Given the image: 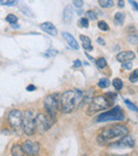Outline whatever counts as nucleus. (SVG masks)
Wrapping results in <instances>:
<instances>
[{"label": "nucleus", "mask_w": 138, "mask_h": 156, "mask_svg": "<svg viewBox=\"0 0 138 156\" xmlns=\"http://www.w3.org/2000/svg\"><path fill=\"white\" fill-rule=\"evenodd\" d=\"M82 96L83 93L80 89L64 91L60 96V106L63 113L69 114L73 112V109L78 107L79 104H80Z\"/></svg>", "instance_id": "obj_2"}, {"label": "nucleus", "mask_w": 138, "mask_h": 156, "mask_svg": "<svg viewBox=\"0 0 138 156\" xmlns=\"http://www.w3.org/2000/svg\"><path fill=\"white\" fill-rule=\"evenodd\" d=\"M55 122V117H52L49 114L39 113L35 117V126L39 132H46L52 126Z\"/></svg>", "instance_id": "obj_7"}, {"label": "nucleus", "mask_w": 138, "mask_h": 156, "mask_svg": "<svg viewBox=\"0 0 138 156\" xmlns=\"http://www.w3.org/2000/svg\"><path fill=\"white\" fill-rule=\"evenodd\" d=\"M111 84H113V86L115 87L116 90H121L122 87H123V82H122V80H121V79H119V78L114 79Z\"/></svg>", "instance_id": "obj_21"}, {"label": "nucleus", "mask_w": 138, "mask_h": 156, "mask_svg": "<svg viewBox=\"0 0 138 156\" xmlns=\"http://www.w3.org/2000/svg\"><path fill=\"white\" fill-rule=\"evenodd\" d=\"M122 68H123L124 70H131L133 68L132 62H123L122 63Z\"/></svg>", "instance_id": "obj_33"}, {"label": "nucleus", "mask_w": 138, "mask_h": 156, "mask_svg": "<svg viewBox=\"0 0 138 156\" xmlns=\"http://www.w3.org/2000/svg\"><path fill=\"white\" fill-rule=\"evenodd\" d=\"M41 29L47 34L51 35V36H56L58 35V29L50 21H46V23H41Z\"/></svg>", "instance_id": "obj_12"}, {"label": "nucleus", "mask_w": 138, "mask_h": 156, "mask_svg": "<svg viewBox=\"0 0 138 156\" xmlns=\"http://www.w3.org/2000/svg\"><path fill=\"white\" fill-rule=\"evenodd\" d=\"M17 3V0H0L1 5H14Z\"/></svg>", "instance_id": "obj_31"}, {"label": "nucleus", "mask_w": 138, "mask_h": 156, "mask_svg": "<svg viewBox=\"0 0 138 156\" xmlns=\"http://www.w3.org/2000/svg\"><path fill=\"white\" fill-rule=\"evenodd\" d=\"M80 39L82 41V46L85 50L87 51H93L94 48H93V45H91V41L88 36L86 35H80Z\"/></svg>", "instance_id": "obj_15"}, {"label": "nucleus", "mask_w": 138, "mask_h": 156, "mask_svg": "<svg viewBox=\"0 0 138 156\" xmlns=\"http://www.w3.org/2000/svg\"><path fill=\"white\" fill-rule=\"evenodd\" d=\"M129 134V129L124 124H115L104 129L101 133L98 135L97 141L100 144H106L114 140L120 139L123 136Z\"/></svg>", "instance_id": "obj_1"}, {"label": "nucleus", "mask_w": 138, "mask_h": 156, "mask_svg": "<svg viewBox=\"0 0 138 156\" xmlns=\"http://www.w3.org/2000/svg\"><path fill=\"white\" fill-rule=\"evenodd\" d=\"M81 65H82V63H81V61L76 60L73 62V68H80Z\"/></svg>", "instance_id": "obj_36"}, {"label": "nucleus", "mask_w": 138, "mask_h": 156, "mask_svg": "<svg viewBox=\"0 0 138 156\" xmlns=\"http://www.w3.org/2000/svg\"><path fill=\"white\" fill-rule=\"evenodd\" d=\"M93 98H94V90L93 89H89V90H87L86 93H85V94H83L82 96L81 102H80V104H79L78 107H82L86 104H89L90 101L93 100Z\"/></svg>", "instance_id": "obj_14"}, {"label": "nucleus", "mask_w": 138, "mask_h": 156, "mask_svg": "<svg viewBox=\"0 0 138 156\" xmlns=\"http://www.w3.org/2000/svg\"><path fill=\"white\" fill-rule=\"evenodd\" d=\"M6 21L8 23H10L11 25H14V23H16L17 21H18V18H17V16H15L14 14H9L8 16H6Z\"/></svg>", "instance_id": "obj_26"}, {"label": "nucleus", "mask_w": 138, "mask_h": 156, "mask_svg": "<svg viewBox=\"0 0 138 156\" xmlns=\"http://www.w3.org/2000/svg\"><path fill=\"white\" fill-rule=\"evenodd\" d=\"M128 41L131 45H138V35L137 34H131L128 36Z\"/></svg>", "instance_id": "obj_25"}, {"label": "nucleus", "mask_w": 138, "mask_h": 156, "mask_svg": "<svg viewBox=\"0 0 138 156\" xmlns=\"http://www.w3.org/2000/svg\"><path fill=\"white\" fill-rule=\"evenodd\" d=\"M129 2H130V3L132 4V6L135 9V10L138 11V3H137L136 1H135V0H129Z\"/></svg>", "instance_id": "obj_35"}, {"label": "nucleus", "mask_w": 138, "mask_h": 156, "mask_svg": "<svg viewBox=\"0 0 138 156\" xmlns=\"http://www.w3.org/2000/svg\"><path fill=\"white\" fill-rule=\"evenodd\" d=\"M111 85V82H109L108 79H101V80L98 82V86L100 87V88H107V87Z\"/></svg>", "instance_id": "obj_24"}, {"label": "nucleus", "mask_w": 138, "mask_h": 156, "mask_svg": "<svg viewBox=\"0 0 138 156\" xmlns=\"http://www.w3.org/2000/svg\"><path fill=\"white\" fill-rule=\"evenodd\" d=\"M21 129L27 136H32L34 134L36 126H35L34 113L32 111H26L23 113V121H21Z\"/></svg>", "instance_id": "obj_6"}, {"label": "nucleus", "mask_w": 138, "mask_h": 156, "mask_svg": "<svg viewBox=\"0 0 138 156\" xmlns=\"http://www.w3.org/2000/svg\"><path fill=\"white\" fill-rule=\"evenodd\" d=\"M79 26L81 28H88L89 23H88V19L86 17H82V18L79 19Z\"/></svg>", "instance_id": "obj_27"}, {"label": "nucleus", "mask_w": 138, "mask_h": 156, "mask_svg": "<svg viewBox=\"0 0 138 156\" xmlns=\"http://www.w3.org/2000/svg\"><path fill=\"white\" fill-rule=\"evenodd\" d=\"M126 116L120 106H115L111 111H107L98 116L96 119L97 122H109V121H123Z\"/></svg>", "instance_id": "obj_4"}, {"label": "nucleus", "mask_w": 138, "mask_h": 156, "mask_svg": "<svg viewBox=\"0 0 138 156\" xmlns=\"http://www.w3.org/2000/svg\"><path fill=\"white\" fill-rule=\"evenodd\" d=\"M86 56H87V58H89V61H94V58H91V56H90V55H88V54H87V53H86Z\"/></svg>", "instance_id": "obj_40"}, {"label": "nucleus", "mask_w": 138, "mask_h": 156, "mask_svg": "<svg viewBox=\"0 0 138 156\" xmlns=\"http://www.w3.org/2000/svg\"><path fill=\"white\" fill-rule=\"evenodd\" d=\"M63 37H64V39L67 41V44H68V46L71 49L73 50H79V44L78 41H76V38H74L73 36H72L70 33L68 32H63L62 33Z\"/></svg>", "instance_id": "obj_13"}, {"label": "nucleus", "mask_w": 138, "mask_h": 156, "mask_svg": "<svg viewBox=\"0 0 138 156\" xmlns=\"http://www.w3.org/2000/svg\"><path fill=\"white\" fill-rule=\"evenodd\" d=\"M56 54H58V51H56L55 49H49V50L47 51V53L45 54V55H46V56H50V55H51V56H54V55H56Z\"/></svg>", "instance_id": "obj_34"}, {"label": "nucleus", "mask_w": 138, "mask_h": 156, "mask_svg": "<svg viewBox=\"0 0 138 156\" xmlns=\"http://www.w3.org/2000/svg\"><path fill=\"white\" fill-rule=\"evenodd\" d=\"M8 121L13 129H19V127H21L23 112L19 111V109H12L8 115Z\"/></svg>", "instance_id": "obj_9"}, {"label": "nucleus", "mask_w": 138, "mask_h": 156, "mask_svg": "<svg viewBox=\"0 0 138 156\" xmlns=\"http://www.w3.org/2000/svg\"><path fill=\"white\" fill-rule=\"evenodd\" d=\"M19 10H20L23 14H26V16H29V17H31V18L34 17V13L32 12L31 9L28 5H26L25 3H19Z\"/></svg>", "instance_id": "obj_19"}, {"label": "nucleus", "mask_w": 138, "mask_h": 156, "mask_svg": "<svg viewBox=\"0 0 138 156\" xmlns=\"http://www.w3.org/2000/svg\"><path fill=\"white\" fill-rule=\"evenodd\" d=\"M98 28H99L101 31H108V30H109L108 25H107L104 20H101V21H99V23H98Z\"/></svg>", "instance_id": "obj_28"}, {"label": "nucleus", "mask_w": 138, "mask_h": 156, "mask_svg": "<svg viewBox=\"0 0 138 156\" xmlns=\"http://www.w3.org/2000/svg\"><path fill=\"white\" fill-rule=\"evenodd\" d=\"M97 41H98V44H99V45H105V41H104V39L103 38H101V37H99V38L97 39Z\"/></svg>", "instance_id": "obj_38"}, {"label": "nucleus", "mask_w": 138, "mask_h": 156, "mask_svg": "<svg viewBox=\"0 0 138 156\" xmlns=\"http://www.w3.org/2000/svg\"><path fill=\"white\" fill-rule=\"evenodd\" d=\"M114 101H111L106 96H97L94 97L93 100L89 103L88 109H87V114L88 115H94V114L98 113V112L104 111L107 109L108 107L111 106Z\"/></svg>", "instance_id": "obj_3"}, {"label": "nucleus", "mask_w": 138, "mask_h": 156, "mask_svg": "<svg viewBox=\"0 0 138 156\" xmlns=\"http://www.w3.org/2000/svg\"><path fill=\"white\" fill-rule=\"evenodd\" d=\"M126 20V15L122 12H117L114 16V23L116 26H122Z\"/></svg>", "instance_id": "obj_17"}, {"label": "nucleus", "mask_w": 138, "mask_h": 156, "mask_svg": "<svg viewBox=\"0 0 138 156\" xmlns=\"http://www.w3.org/2000/svg\"><path fill=\"white\" fill-rule=\"evenodd\" d=\"M21 147H23V152H25L26 155H37L39 153V150H41V146H39L38 142L30 141V140L23 141Z\"/></svg>", "instance_id": "obj_10"}, {"label": "nucleus", "mask_w": 138, "mask_h": 156, "mask_svg": "<svg viewBox=\"0 0 138 156\" xmlns=\"http://www.w3.org/2000/svg\"><path fill=\"white\" fill-rule=\"evenodd\" d=\"M96 65H97V67L99 68V69H103V68H105L107 66V62L104 58H99L96 61Z\"/></svg>", "instance_id": "obj_23"}, {"label": "nucleus", "mask_w": 138, "mask_h": 156, "mask_svg": "<svg viewBox=\"0 0 138 156\" xmlns=\"http://www.w3.org/2000/svg\"><path fill=\"white\" fill-rule=\"evenodd\" d=\"M72 3H73L74 8H76V9H82L83 5H84V1H83V0H73Z\"/></svg>", "instance_id": "obj_32"}, {"label": "nucleus", "mask_w": 138, "mask_h": 156, "mask_svg": "<svg viewBox=\"0 0 138 156\" xmlns=\"http://www.w3.org/2000/svg\"><path fill=\"white\" fill-rule=\"evenodd\" d=\"M135 58H136V55H135V53L133 51H121L117 54V56H116L117 61L120 63L132 62Z\"/></svg>", "instance_id": "obj_11"}, {"label": "nucleus", "mask_w": 138, "mask_h": 156, "mask_svg": "<svg viewBox=\"0 0 138 156\" xmlns=\"http://www.w3.org/2000/svg\"><path fill=\"white\" fill-rule=\"evenodd\" d=\"M85 17H86L88 20H97L98 15H97V13H96L95 11L89 10V11H87V12L85 13Z\"/></svg>", "instance_id": "obj_22"}, {"label": "nucleus", "mask_w": 138, "mask_h": 156, "mask_svg": "<svg viewBox=\"0 0 138 156\" xmlns=\"http://www.w3.org/2000/svg\"><path fill=\"white\" fill-rule=\"evenodd\" d=\"M118 8H120V9L124 8V1L123 0H119V1H118Z\"/></svg>", "instance_id": "obj_37"}, {"label": "nucleus", "mask_w": 138, "mask_h": 156, "mask_svg": "<svg viewBox=\"0 0 138 156\" xmlns=\"http://www.w3.org/2000/svg\"><path fill=\"white\" fill-rule=\"evenodd\" d=\"M124 103H126V105L129 107V109H131V111H134V112H138V107L134 104V103L131 102L130 100H124Z\"/></svg>", "instance_id": "obj_30"}, {"label": "nucleus", "mask_w": 138, "mask_h": 156, "mask_svg": "<svg viewBox=\"0 0 138 156\" xmlns=\"http://www.w3.org/2000/svg\"><path fill=\"white\" fill-rule=\"evenodd\" d=\"M11 154L13 156H23L26 155L23 152V149L20 144H14L11 149Z\"/></svg>", "instance_id": "obj_18"}, {"label": "nucleus", "mask_w": 138, "mask_h": 156, "mask_svg": "<svg viewBox=\"0 0 138 156\" xmlns=\"http://www.w3.org/2000/svg\"><path fill=\"white\" fill-rule=\"evenodd\" d=\"M44 107L46 113L56 118V114L60 111V94L54 93L46 97L44 100Z\"/></svg>", "instance_id": "obj_5"}, {"label": "nucleus", "mask_w": 138, "mask_h": 156, "mask_svg": "<svg viewBox=\"0 0 138 156\" xmlns=\"http://www.w3.org/2000/svg\"><path fill=\"white\" fill-rule=\"evenodd\" d=\"M129 79H130V81H131L132 83H136L137 81H138V69L134 70V71H133L132 73L130 74Z\"/></svg>", "instance_id": "obj_29"}, {"label": "nucleus", "mask_w": 138, "mask_h": 156, "mask_svg": "<svg viewBox=\"0 0 138 156\" xmlns=\"http://www.w3.org/2000/svg\"><path fill=\"white\" fill-rule=\"evenodd\" d=\"M27 90H29V91L35 90V86H34V85H29V86L27 87Z\"/></svg>", "instance_id": "obj_39"}, {"label": "nucleus", "mask_w": 138, "mask_h": 156, "mask_svg": "<svg viewBox=\"0 0 138 156\" xmlns=\"http://www.w3.org/2000/svg\"><path fill=\"white\" fill-rule=\"evenodd\" d=\"M135 146V140L134 138L132 137L131 135H126L123 137H121L120 139H118V141L113 142L109 144V147L111 148H116V149H131L134 148Z\"/></svg>", "instance_id": "obj_8"}, {"label": "nucleus", "mask_w": 138, "mask_h": 156, "mask_svg": "<svg viewBox=\"0 0 138 156\" xmlns=\"http://www.w3.org/2000/svg\"><path fill=\"white\" fill-rule=\"evenodd\" d=\"M63 16H64L65 21H67V23L71 21L72 18H73V8L71 5L65 6L64 12H63Z\"/></svg>", "instance_id": "obj_16"}, {"label": "nucleus", "mask_w": 138, "mask_h": 156, "mask_svg": "<svg viewBox=\"0 0 138 156\" xmlns=\"http://www.w3.org/2000/svg\"><path fill=\"white\" fill-rule=\"evenodd\" d=\"M99 5L103 9H111L114 6L113 0H99Z\"/></svg>", "instance_id": "obj_20"}]
</instances>
